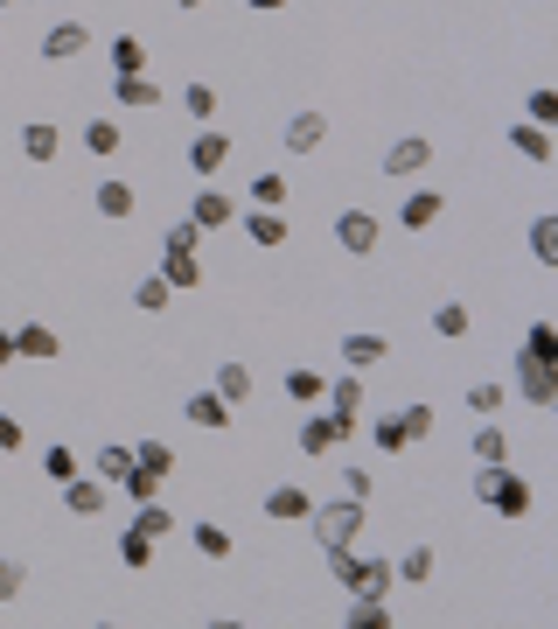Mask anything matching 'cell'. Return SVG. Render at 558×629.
Instances as JSON below:
<instances>
[{
	"label": "cell",
	"mask_w": 558,
	"mask_h": 629,
	"mask_svg": "<svg viewBox=\"0 0 558 629\" xmlns=\"http://www.w3.org/2000/svg\"><path fill=\"white\" fill-rule=\"evenodd\" d=\"M175 8H209V0H175Z\"/></svg>",
	"instance_id": "11a10c76"
},
{
	"label": "cell",
	"mask_w": 558,
	"mask_h": 629,
	"mask_svg": "<svg viewBox=\"0 0 558 629\" xmlns=\"http://www.w3.org/2000/svg\"><path fill=\"white\" fill-rule=\"evenodd\" d=\"M161 280H168L175 294L203 288V259H196V245H161Z\"/></svg>",
	"instance_id": "8fae6325"
},
{
	"label": "cell",
	"mask_w": 558,
	"mask_h": 629,
	"mask_svg": "<svg viewBox=\"0 0 558 629\" xmlns=\"http://www.w3.org/2000/svg\"><path fill=\"white\" fill-rule=\"evenodd\" d=\"M371 490H377V475H371V469H342V497H356V504H363Z\"/></svg>",
	"instance_id": "f907efd6"
},
{
	"label": "cell",
	"mask_w": 558,
	"mask_h": 629,
	"mask_svg": "<svg viewBox=\"0 0 558 629\" xmlns=\"http://www.w3.org/2000/svg\"><path fill=\"white\" fill-rule=\"evenodd\" d=\"M224 161H230V133H217V126H203L196 141H189V168H196L203 182H217V176H224Z\"/></svg>",
	"instance_id": "9c48e42d"
},
{
	"label": "cell",
	"mask_w": 558,
	"mask_h": 629,
	"mask_svg": "<svg viewBox=\"0 0 558 629\" xmlns=\"http://www.w3.org/2000/svg\"><path fill=\"white\" fill-rule=\"evenodd\" d=\"M112 70H147V49H140V35H112Z\"/></svg>",
	"instance_id": "8d00e7d4"
},
{
	"label": "cell",
	"mask_w": 558,
	"mask_h": 629,
	"mask_svg": "<svg viewBox=\"0 0 558 629\" xmlns=\"http://www.w3.org/2000/svg\"><path fill=\"white\" fill-rule=\"evenodd\" d=\"M475 462H510V434L496 427V419H482V427H475Z\"/></svg>",
	"instance_id": "4dcf8cb0"
},
{
	"label": "cell",
	"mask_w": 558,
	"mask_h": 629,
	"mask_svg": "<svg viewBox=\"0 0 558 629\" xmlns=\"http://www.w3.org/2000/svg\"><path fill=\"white\" fill-rule=\"evenodd\" d=\"M14 357H64V336H56L49 322H22V329H14Z\"/></svg>",
	"instance_id": "d6986e66"
},
{
	"label": "cell",
	"mask_w": 558,
	"mask_h": 629,
	"mask_svg": "<svg viewBox=\"0 0 558 629\" xmlns=\"http://www.w3.org/2000/svg\"><path fill=\"white\" fill-rule=\"evenodd\" d=\"M209 392H224V406H244V398H252V364L224 357V364H217V385H209Z\"/></svg>",
	"instance_id": "7402d4cb"
},
{
	"label": "cell",
	"mask_w": 558,
	"mask_h": 629,
	"mask_svg": "<svg viewBox=\"0 0 558 629\" xmlns=\"http://www.w3.org/2000/svg\"><path fill=\"white\" fill-rule=\"evenodd\" d=\"M182 112H189L196 126H209V120H217V91H209V85H189V91H182Z\"/></svg>",
	"instance_id": "ab89813d"
},
{
	"label": "cell",
	"mask_w": 558,
	"mask_h": 629,
	"mask_svg": "<svg viewBox=\"0 0 558 629\" xmlns=\"http://www.w3.org/2000/svg\"><path fill=\"white\" fill-rule=\"evenodd\" d=\"M350 434H356V419H342V413L321 406V413H307V419H300L294 441H300V454H335L342 441H350Z\"/></svg>",
	"instance_id": "277c9868"
},
{
	"label": "cell",
	"mask_w": 558,
	"mask_h": 629,
	"mask_svg": "<svg viewBox=\"0 0 558 629\" xmlns=\"http://www.w3.org/2000/svg\"><path fill=\"white\" fill-rule=\"evenodd\" d=\"M119 141H126V133H119V120H105V112H99V120L84 126V147H91L99 161H105V155H119Z\"/></svg>",
	"instance_id": "d6a6232c"
},
{
	"label": "cell",
	"mask_w": 558,
	"mask_h": 629,
	"mask_svg": "<svg viewBox=\"0 0 558 629\" xmlns=\"http://www.w3.org/2000/svg\"><path fill=\"white\" fill-rule=\"evenodd\" d=\"M280 141L294 147V155H321V141H329V120H321V112H294Z\"/></svg>",
	"instance_id": "e0dca14e"
},
{
	"label": "cell",
	"mask_w": 558,
	"mask_h": 629,
	"mask_svg": "<svg viewBox=\"0 0 558 629\" xmlns=\"http://www.w3.org/2000/svg\"><path fill=\"white\" fill-rule=\"evenodd\" d=\"M468 406L496 419V413H503V385H496V378H489V385H475V392H468Z\"/></svg>",
	"instance_id": "681fc988"
},
{
	"label": "cell",
	"mask_w": 558,
	"mask_h": 629,
	"mask_svg": "<svg viewBox=\"0 0 558 629\" xmlns=\"http://www.w3.org/2000/svg\"><path fill=\"white\" fill-rule=\"evenodd\" d=\"M307 525H315V539H321V552H335V546H356V531H363V504H356V497H335V504H315V510H307Z\"/></svg>",
	"instance_id": "3957f363"
},
{
	"label": "cell",
	"mask_w": 558,
	"mask_h": 629,
	"mask_svg": "<svg viewBox=\"0 0 558 629\" xmlns=\"http://www.w3.org/2000/svg\"><path fill=\"white\" fill-rule=\"evenodd\" d=\"M189 539H196V552H203V560H230V531H224V525H196Z\"/></svg>",
	"instance_id": "b9f144b4"
},
{
	"label": "cell",
	"mask_w": 558,
	"mask_h": 629,
	"mask_svg": "<svg viewBox=\"0 0 558 629\" xmlns=\"http://www.w3.org/2000/svg\"><path fill=\"white\" fill-rule=\"evenodd\" d=\"M252 203L259 210H286V176H259L252 182Z\"/></svg>",
	"instance_id": "f6af8a7d"
},
{
	"label": "cell",
	"mask_w": 558,
	"mask_h": 629,
	"mask_svg": "<svg viewBox=\"0 0 558 629\" xmlns=\"http://www.w3.org/2000/svg\"><path fill=\"white\" fill-rule=\"evenodd\" d=\"M426 161H433V141H426V133H398V141L384 147V176H419Z\"/></svg>",
	"instance_id": "30bf717a"
},
{
	"label": "cell",
	"mask_w": 558,
	"mask_h": 629,
	"mask_svg": "<svg viewBox=\"0 0 558 629\" xmlns=\"http://www.w3.org/2000/svg\"><path fill=\"white\" fill-rule=\"evenodd\" d=\"M168 301H175V288H168V280L153 273V280H140V294H133V308H140V315H161Z\"/></svg>",
	"instance_id": "74e56055"
},
{
	"label": "cell",
	"mask_w": 558,
	"mask_h": 629,
	"mask_svg": "<svg viewBox=\"0 0 558 629\" xmlns=\"http://www.w3.org/2000/svg\"><path fill=\"white\" fill-rule=\"evenodd\" d=\"M335 245L350 259H371L377 245H384V224L371 217V210H342V217H335Z\"/></svg>",
	"instance_id": "8992f818"
},
{
	"label": "cell",
	"mask_w": 558,
	"mask_h": 629,
	"mask_svg": "<svg viewBox=\"0 0 558 629\" xmlns=\"http://www.w3.org/2000/svg\"><path fill=\"white\" fill-rule=\"evenodd\" d=\"M91 210H99V217H112V224H126L133 210H140V196H133V182H119V176H112V182H99V189H91Z\"/></svg>",
	"instance_id": "2e32d148"
},
{
	"label": "cell",
	"mask_w": 558,
	"mask_h": 629,
	"mask_svg": "<svg viewBox=\"0 0 558 629\" xmlns=\"http://www.w3.org/2000/svg\"><path fill=\"white\" fill-rule=\"evenodd\" d=\"M244 232H252V245H286V210H259V203H252Z\"/></svg>",
	"instance_id": "4316f807"
},
{
	"label": "cell",
	"mask_w": 558,
	"mask_h": 629,
	"mask_svg": "<svg viewBox=\"0 0 558 629\" xmlns=\"http://www.w3.org/2000/svg\"><path fill=\"white\" fill-rule=\"evenodd\" d=\"M468 329H475V315L460 308V301H440V308H433V336H447V342H460V336H468Z\"/></svg>",
	"instance_id": "f1b7e54d"
},
{
	"label": "cell",
	"mask_w": 558,
	"mask_h": 629,
	"mask_svg": "<svg viewBox=\"0 0 558 629\" xmlns=\"http://www.w3.org/2000/svg\"><path fill=\"white\" fill-rule=\"evenodd\" d=\"M371 441H377L384 454H406V448H412V441H406V427H398V413H391V419H371Z\"/></svg>",
	"instance_id": "ee69618b"
},
{
	"label": "cell",
	"mask_w": 558,
	"mask_h": 629,
	"mask_svg": "<svg viewBox=\"0 0 558 629\" xmlns=\"http://www.w3.org/2000/svg\"><path fill=\"white\" fill-rule=\"evenodd\" d=\"M230 217H238V203H230L224 189H196V196H189V224H196V232H224Z\"/></svg>",
	"instance_id": "7c38bea8"
},
{
	"label": "cell",
	"mask_w": 558,
	"mask_h": 629,
	"mask_svg": "<svg viewBox=\"0 0 558 629\" xmlns=\"http://www.w3.org/2000/svg\"><path fill=\"white\" fill-rule=\"evenodd\" d=\"M398 427H406V441H426V434H433V406H406V413H398Z\"/></svg>",
	"instance_id": "7dc6e473"
},
{
	"label": "cell",
	"mask_w": 558,
	"mask_h": 629,
	"mask_svg": "<svg viewBox=\"0 0 558 629\" xmlns=\"http://www.w3.org/2000/svg\"><path fill=\"white\" fill-rule=\"evenodd\" d=\"M252 8H259V14H280V8H286V0H252Z\"/></svg>",
	"instance_id": "db71d44e"
},
{
	"label": "cell",
	"mask_w": 558,
	"mask_h": 629,
	"mask_svg": "<svg viewBox=\"0 0 558 629\" xmlns=\"http://www.w3.org/2000/svg\"><path fill=\"white\" fill-rule=\"evenodd\" d=\"M119 560H126V566H153V539H147L140 525H126V531H119Z\"/></svg>",
	"instance_id": "d590c367"
},
{
	"label": "cell",
	"mask_w": 558,
	"mask_h": 629,
	"mask_svg": "<svg viewBox=\"0 0 558 629\" xmlns=\"http://www.w3.org/2000/svg\"><path fill=\"white\" fill-rule=\"evenodd\" d=\"M22 587H29V566L22 560H0V602H14Z\"/></svg>",
	"instance_id": "c3c4849f"
},
{
	"label": "cell",
	"mask_w": 558,
	"mask_h": 629,
	"mask_svg": "<svg viewBox=\"0 0 558 629\" xmlns=\"http://www.w3.org/2000/svg\"><path fill=\"white\" fill-rule=\"evenodd\" d=\"M510 147H516V155H524V161H537V168H545L551 155H558V141H551V126H510Z\"/></svg>",
	"instance_id": "ffe728a7"
},
{
	"label": "cell",
	"mask_w": 558,
	"mask_h": 629,
	"mask_svg": "<svg viewBox=\"0 0 558 629\" xmlns=\"http://www.w3.org/2000/svg\"><path fill=\"white\" fill-rule=\"evenodd\" d=\"M524 357H537V364H558V322H531V329H524Z\"/></svg>",
	"instance_id": "f546056e"
},
{
	"label": "cell",
	"mask_w": 558,
	"mask_h": 629,
	"mask_svg": "<svg viewBox=\"0 0 558 629\" xmlns=\"http://www.w3.org/2000/svg\"><path fill=\"white\" fill-rule=\"evenodd\" d=\"M321 385H329L321 371H286V398L294 406H321Z\"/></svg>",
	"instance_id": "836d02e7"
},
{
	"label": "cell",
	"mask_w": 558,
	"mask_h": 629,
	"mask_svg": "<svg viewBox=\"0 0 558 629\" xmlns=\"http://www.w3.org/2000/svg\"><path fill=\"white\" fill-rule=\"evenodd\" d=\"M56 147H64V133H56L49 120H29V126H22V155H29V161H43V168H49V161H56Z\"/></svg>",
	"instance_id": "603a6c76"
},
{
	"label": "cell",
	"mask_w": 558,
	"mask_h": 629,
	"mask_svg": "<svg viewBox=\"0 0 558 629\" xmlns=\"http://www.w3.org/2000/svg\"><path fill=\"white\" fill-rule=\"evenodd\" d=\"M433 566H440V560H433V546H412L406 560L391 566V581H406V587H426V581H433Z\"/></svg>",
	"instance_id": "484cf974"
},
{
	"label": "cell",
	"mask_w": 558,
	"mask_h": 629,
	"mask_svg": "<svg viewBox=\"0 0 558 629\" xmlns=\"http://www.w3.org/2000/svg\"><path fill=\"white\" fill-rule=\"evenodd\" d=\"M524 120H531V126H558V91H551V85H537L531 99H524Z\"/></svg>",
	"instance_id": "e575fe53"
},
{
	"label": "cell",
	"mask_w": 558,
	"mask_h": 629,
	"mask_svg": "<svg viewBox=\"0 0 558 629\" xmlns=\"http://www.w3.org/2000/svg\"><path fill=\"white\" fill-rule=\"evenodd\" d=\"M77 469H84V462H77L70 448H49V454H43V475H49V483H70Z\"/></svg>",
	"instance_id": "bcb514c9"
},
{
	"label": "cell",
	"mask_w": 558,
	"mask_h": 629,
	"mask_svg": "<svg viewBox=\"0 0 558 629\" xmlns=\"http://www.w3.org/2000/svg\"><path fill=\"white\" fill-rule=\"evenodd\" d=\"M307 510H315V497H307L300 483L265 490V518H273V525H307Z\"/></svg>",
	"instance_id": "4fadbf2b"
},
{
	"label": "cell",
	"mask_w": 558,
	"mask_h": 629,
	"mask_svg": "<svg viewBox=\"0 0 558 629\" xmlns=\"http://www.w3.org/2000/svg\"><path fill=\"white\" fill-rule=\"evenodd\" d=\"M440 210H447V196H440V189H412V196L398 203V224H406V232H433Z\"/></svg>",
	"instance_id": "9a60e30c"
},
{
	"label": "cell",
	"mask_w": 558,
	"mask_h": 629,
	"mask_svg": "<svg viewBox=\"0 0 558 629\" xmlns=\"http://www.w3.org/2000/svg\"><path fill=\"white\" fill-rule=\"evenodd\" d=\"M475 497H482L489 510H503V518H531V483L510 462H482V469H475Z\"/></svg>",
	"instance_id": "6da1fadb"
},
{
	"label": "cell",
	"mask_w": 558,
	"mask_h": 629,
	"mask_svg": "<svg viewBox=\"0 0 558 629\" xmlns=\"http://www.w3.org/2000/svg\"><path fill=\"white\" fill-rule=\"evenodd\" d=\"M510 385H516V398H524V406H558V364H537V357L516 350Z\"/></svg>",
	"instance_id": "5b68a950"
},
{
	"label": "cell",
	"mask_w": 558,
	"mask_h": 629,
	"mask_svg": "<svg viewBox=\"0 0 558 629\" xmlns=\"http://www.w3.org/2000/svg\"><path fill=\"white\" fill-rule=\"evenodd\" d=\"M329 574H335L342 595H391V560H363L356 546L329 552Z\"/></svg>",
	"instance_id": "7a4b0ae2"
},
{
	"label": "cell",
	"mask_w": 558,
	"mask_h": 629,
	"mask_svg": "<svg viewBox=\"0 0 558 629\" xmlns=\"http://www.w3.org/2000/svg\"><path fill=\"white\" fill-rule=\"evenodd\" d=\"M335 357H342L350 371H371V364H384V357H391V342L371 336V329H356V336H342V342H335Z\"/></svg>",
	"instance_id": "5bb4252c"
},
{
	"label": "cell",
	"mask_w": 558,
	"mask_h": 629,
	"mask_svg": "<svg viewBox=\"0 0 558 629\" xmlns=\"http://www.w3.org/2000/svg\"><path fill=\"white\" fill-rule=\"evenodd\" d=\"M531 259L537 266H558V217H551V210L531 224Z\"/></svg>",
	"instance_id": "1f68e13d"
},
{
	"label": "cell",
	"mask_w": 558,
	"mask_h": 629,
	"mask_svg": "<svg viewBox=\"0 0 558 629\" xmlns=\"http://www.w3.org/2000/svg\"><path fill=\"white\" fill-rule=\"evenodd\" d=\"M189 419H196V427L203 434H217V427H230V406H224V392H196V398H189V406H182Z\"/></svg>",
	"instance_id": "cb8c5ba5"
},
{
	"label": "cell",
	"mask_w": 558,
	"mask_h": 629,
	"mask_svg": "<svg viewBox=\"0 0 558 629\" xmlns=\"http://www.w3.org/2000/svg\"><path fill=\"white\" fill-rule=\"evenodd\" d=\"M22 441H29V434H22V419H14V413H0V454H14Z\"/></svg>",
	"instance_id": "816d5d0a"
},
{
	"label": "cell",
	"mask_w": 558,
	"mask_h": 629,
	"mask_svg": "<svg viewBox=\"0 0 558 629\" xmlns=\"http://www.w3.org/2000/svg\"><path fill=\"white\" fill-rule=\"evenodd\" d=\"M126 469H133V448H119V441H112V448H99V462H91V475H105V483H119Z\"/></svg>",
	"instance_id": "7bdbcfd3"
},
{
	"label": "cell",
	"mask_w": 558,
	"mask_h": 629,
	"mask_svg": "<svg viewBox=\"0 0 558 629\" xmlns=\"http://www.w3.org/2000/svg\"><path fill=\"white\" fill-rule=\"evenodd\" d=\"M133 462L153 469V475H175V448H168V441H140V448H133Z\"/></svg>",
	"instance_id": "60d3db41"
},
{
	"label": "cell",
	"mask_w": 558,
	"mask_h": 629,
	"mask_svg": "<svg viewBox=\"0 0 558 629\" xmlns=\"http://www.w3.org/2000/svg\"><path fill=\"white\" fill-rule=\"evenodd\" d=\"M112 99L126 112H147V105H161V85H153L147 70H126V78H112Z\"/></svg>",
	"instance_id": "ac0fdd59"
},
{
	"label": "cell",
	"mask_w": 558,
	"mask_h": 629,
	"mask_svg": "<svg viewBox=\"0 0 558 629\" xmlns=\"http://www.w3.org/2000/svg\"><path fill=\"white\" fill-rule=\"evenodd\" d=\"M91 49V29L84 22H49L43 29V64H77Z\"/></svg>",
	"instance_id": "ba28073f"
},
{
	"label": "cell",
	"mask_w": 558,
	"mask_h": 629,
	"mask_svg": "<svg viewBox=\"0 0 558 629\" xmlns=\"http://www.w3.org/2000/svg\"><path fill=\"white\" fill-rule=\"evenodd\" d=\"M56 490H64V510H70V518H99V510L112 504V483H105V475H84V469H77L70 483H56Z\"/></svg>",
	"instance_id": "52a82bcc"
},
{
	"label": "cell",
	"mask_w": 558,
	"mask_h": 629,
	"mask_svg": "<svg viewBox=\"0 0 558 629\" xmlns=\"http://www.w3.org/2000/svg\"><path fill=\"white\" fill-rule=\"evenodd\" d=\"M391 622V602L384 595H350V629H384Z\"/></svg>",
	"instance_id": "83f0119b"
},
{
	"label": "cell",
	"mask_w": 558,
	"mask_h": 629,
	"mask_svg": "<svg viewBox=\"0 0 558 629\" xmlns=\"http://www.w3.org/2000/svg\"><path fill=\"white\" fill-rule=\"evenodd\" d=\"M321 406H329V413H342V419H356V413H363V371L335 378V385H321Z\"/></svg>",
	"instance_id": "44dd1931"
},
{
	"label": "cell",
	"mask_w": 558,
	"mask_h": 629,
	"mask_svg": "<svg viewBox=\"0 0 558 629\" xmlns=\"http://www.w3.org/2000/svg\"><path fill=\"white\" fill-rule=\"evenodd\" d=\"M112 490H126L133 504H153V497H161V490H168V475H153V469H140V462H133V469H126V475H119V483H112Z\"/></svg>",
	"instance_id": "d4e9b609"
},
{
	"label": "cell",
	"mask_w": 558,
	"mask_h": 629,
	"mask_svg": "<svg viewBox=\"0 0 558 629\" xmlns=\"http://www.w3.org/2000/svg\"><path fill=\"white\" fill-rule=\"evenodd\" d=\"M133 525H140V531H147V539H153V546H161V539H168V531H175V518H168V510H161V497H153V504H140V510H133Z\"/></svg>",
	"instance_id": "f35d334b"
},
{
	"label": "cell",
	"mask_w": 558,
	"mask_h": 629,
	"mask_svg": "<svg viewBox=\"0 0 558 629\" xmlns=\"http://www.w3.org/2000/svg\"><path fill=\"white\" fill-rule=\"evenodd\" d=\"M0 8H8V0H0Z\"/></svg>",
	"instance_id": "9f6ffc18"
},
{
	"label": "cell",
	"mask_w": 558,
	"mask_h": 629,
	"mask_svg": "<svg viewBox=\"0 0 558 629\" xmlns=\"http://www.w3.org/2000/svg\"><path fill=\"white\" fill-rule=\"evenodd\" d=\"M14 364V329H0V371Z\"/></svg>",
	"instance_id": "f5cc1de1"
}]
</instances>
